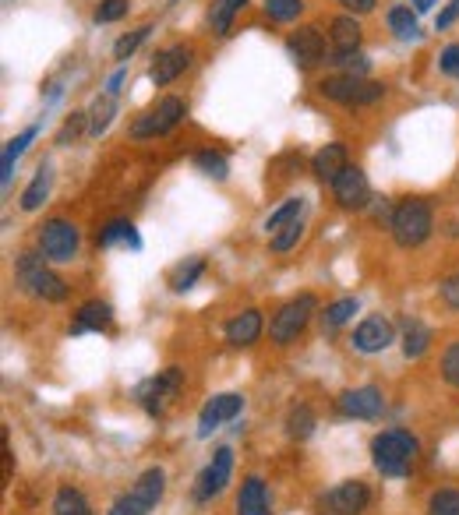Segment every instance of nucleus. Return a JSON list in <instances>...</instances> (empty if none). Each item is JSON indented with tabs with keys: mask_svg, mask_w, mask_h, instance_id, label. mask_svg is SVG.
Listing matches in <instances>:
<instances>
[{
	"mask_svg": "<svg viewBox=\"0 0 459 515\" xmlns=\"http://www.w3.org/2000/svg\"><path fill=\"white\" fill-rule=\"evenodd\" d=\"M241 410H244V396H237V392L212 396L209 403L202 406V413H198V438H209L212 431H219V424L241 417Z\"/></svg>",
	"mask_w": 459,
	"mask_h": 515,
	"instance_id": "obj_11",
	"label": "nucleus"
},
{
	"mask_svg": "<svg viewBox=\"0 0 459 515\" xmlns=\"http://www.w3.org/2000/svg\"><path fill=\"white\" fill-rule=\"evenodd\" d=\"M244 8V0H212L209 8V25L216 36H230V25H234V15Z\"/></svg>",
	"mask_w": 459,
	"mask_h": 515,
	"instance_id": "obj_27",
	"label": "nucleus"
},
{
	"mask_svg": "<svg viewBox=\"0 0 459 515\" xmlns=\"http://www.w3.org/2000/svg\"><path fill=\"white\" fill-rule=\"evenodd\" d=\"M149 32H152L149 25H142V29H135L131 36H121V39H117V46H113V57L121 60V64H128V57L145 43V39H149Z\"/></svg>",
	"mask_w": 459,
	"mask_h": 515,
	"instance_id": "obj_37",
	"label": "nucleus"
},
{
	"mask_svg": "<svg viewBox=\"0 0 459 515\" xmlns=\"http://www.w3.org/2000/svg\"><path fill=\"white\" fill-rule=\"evenodd\" d=\"M286 50H290L294 64H301V68H315L318 60H325V39L315 25H304V29H297L294 36L286 39Z\"/></svg>",
	"mask_w": 459,
	"mask_h": 515,
	"instance_id": "obj_17",
	"label": "nucleus"
},
{
	"mask_svg": "<svg viewBox=\"0 0 459 515\" xmlns=\"http://www.w3.org/2000/svg\"><path fill=\"white\" fill-rule=\"evenodd\" d=\"M195 166L205 173V177H212V180H226V173H230V163H226V156H223V152H212V149L198 152Z\"/></svg>",
	"mask_w": 459,
	"mask_h": 515,
	"instance_id": "obj_35",
	"label": "nucleus"
},
{
	"mask_svg": "<svg viewBox=\"0 0 459 515\" xmlns=\"http://www.w3.org/2000/svg\"><path fill=\"white\" fill-rule=\"evenodd\" d=\"M389 230L392 240L399 247H421L424 240L431 237V209L428 202L421 198H407V202H399L389 216Z\"/></svg>",
	"mask_w": 459,
	"mask_h": 515,
	"instance_id": "obj_3",
	"label": "nucleus"
},
{
	"mask_svg": "<svg viewBox=\"0 0 459 515\" xmlns=\"http://www.w3.org/2000/svg\"><path fill=\"white\" fill-rule=\"evenodd\" d=\"M286 434L294 441H308L311 434H315V413H311V406H294V410H290V417H286Z\"/></svg>",
	"mask_w": 459,
	"mask_h": 515,
	"instance_id": "obj_31",
	"label": "nucleus"
},
{
	"mask_svg": "<svg viewBox=\"0 0 459 515\" xmlns=\"http://www.w3.org/2000/svg\"><path fill=\"white\" fill-rule=\"evenodd\" d=\"M318 89H322L325 99H332V103L339 106H371L385 96L382 82H368V78L361 75H332L325 78Z\"/></svg>",
	"mask_w": 459,
	"mask_h": 515,
	"instance_id": "obj_4",
	"label": "nucleus"
},
{
	"mask_svg": "<svg viewBox=\"0 0 459 515\" xmlns=\"http://www.w3.org/2000/svg\"><path fill=\"white\" fill-rule=\"evenodd\" d=\"M131 0H99L96 8V25H110V22H121L128 15Z\"/></svg>",
	"mask_w": 459,
	"mask_h": 515,
	"instance_id": "obj_39",
	"label": "nucleus"
},
{
	"mask_svg": "<svg viewBox=\"0 0 459 515\" xmlns=\"http://www.w3.org/2000/svg\"><path fill=\"white\" fill-rule=\"evenodd\" d=\"M53 515H92V505L78 487H61L53 494Z\"/></svg>",
	"mask_w": 459,
	"mask_h": 515,
	"instance_id": "obj_26",
	"label": "nucleus"
},
{
	"mask_svg": "<svg viewBox=\"0 0 459 515\" xmlns=\"http://www.w3.org/2000/svg\"><path fill=\"white\" fill-rule=\"evenodd\" d=\"M202 272H205L202 258H188V262L177 265L174 276H170V290H174V293H188L191 286H195L198 279H202Z\"/></svg>",
	"mask_w": 459,
	"mask_h": 515,
	"instance_id": "obj_32",
	"label": "nucleus"
},
{
	"mask_svg": "<svg viewBox=\"0 0 459 515\" xmlns=\"http://www.w3.org/2000/svg\"><path fill=\"white\" fill-rule=\"evenodd\" d=\"M181 385H184V371H181V367H166L163 374L149 378L142 389H138V403H142L145 410L152 413V417H163V403L170 396H177V392H181Z\"/></svg>",
	"mask_w": 459,
	"mask_h": 515,
	"instance_id": "obj_9",
	"label": "nucleus"
},
{
	"mask_svg": "<svg viewBox=\"0 0 459 515\" xmlns=\"http://www.w3.org/2000/svg\"><path fill=\"white\" fill-rule=\"evenodd\" d=\"M438 68H442V75L459 78V43H449V46H445L442 57H438Z\"/></svg>",
	"mask_w": 459,
	"mask_h": 515,
	"instance_id": "obj_44",
	"label": "nucleus"
},
{
	"mask_svg": "<svg viewBox=\"0 0 459 515\" xmlns=\"http://www.w3.org/2000/svg\"><path fill=\"white\" fill-rule=\"evenodd\" d=\"M237 515H269V494L262 477H248L237 494Z\"/></svg>",
	"mask_w": 459,
	"mask_h": 515,
	"instance_id": "obj_22",
	"label": "nucleus"
},
{
	"mask_svg": "<svg viewBox=\"0 0 459 515\" xmlns=\"http://www.w3.org/2000/svg\"><path fill=\"white\" fill-rule=\"evenodd\" d=\"M332 195L343 209H364L371 202V187H368V177H364L357 166H347V170L339 173L332 180Z\"/></svg>",
	"mask_w": 459,
	"mask_h": 515,
	"instance_id": "obj_14",
	"label": "nucleus"
},
{
	"mask_svg": "<svg viewBox=\"0 0 459 515\" xmlns=\"http://www.w3.org/2000/svg\"><path fill=\"white\" fill-rule=\"evenodd\" d=\"M113 244L142 251V237H138L135 223H128V219H113V223H106L103 230H99V247H113Z\"/></svg>",
	"mask_w": 459,
	"mask_h": 515,
	"instance_id": "obj_23",
	"label": "nucleus"
},
{
	"mask_svg": "<svg viewBox=\"0 0 459 515\" xmlns=\"http://www.w3.org/2000/svg\"><path fill=\"white\" fill-rule=\"evenodd\" d=\"M389 29L396 32L399 39H417L421 29H417V15L410 8H392L389 11Z\"/></svg>",
	"mask_w": 459,
	"mask_h": 515,
	"instance_id": "obj_34",
	"label": "nucleus"
},
{
	"mask_svg": "<svg viewBox=\"0 0 459 515\" xmlns=\"http://www.w3.org/2000/svg\"><path fill=\"white\" fill-rule=\"evenodd\" d=\"M301 233H304V223H301V219H294V223L283 226V230L272 237V251H290V247L301 240Z\"/></svg>",
	"mask_w": 459,
	"mask_h": 515,
	"instance_id": "obj_40",
	"label": "nucleus"
},
{
	"mask_svg": "<svg viewBox=\"0 0 459 515\" xmlns=\"http://www.w3.org/2000/svg\"><path fill=\"white\" fill-rule=\"evenodd\" d=\"M184 113H188L184 99L166 96V99H159L156 106H149L142 117H135V124H131V135H135V138H163V135H170L177 124H181Z\"/></svg>",
	"mask_w": 459,
	"mask_h": 515,
	"instance_id": "obj_6",
	"label": "nucleus"
},
{
	"mask_svg": "<svg viewBox=\"0 0 459 515\" xmlns=\"http://www.w3.org/2000/svg\"><path fill=\"white\" fill-rule=\"evenodd\" d=\"M258 336H262V311H255V307L226 321V343L230 346H251L258 343Z\"/></svg>",
	"mask_w": 459,
	"mask_h": 515,
	"instance_id": "obj_18",
	"label": "nucleus"
},
{
	"mask_svg": "<svg viewBox=\"0 0 459 515\" xmlns=\"http://www.w3.org/2000/svg\"><path fill=\"white\" fill-rule=\"evenodd\" d=\"M435 4H438V0H414V11H417V15H424V11H431Z\"/></svg>",
	"mask_w": 459,
	"mask_h": 515,
	"instance_id": "obj_49",
	"label": "nucleus"
},
{
	"mask_svg": "<svg viewBox=\"0 0 459 515\" xmlns=\"http://www.w3.org/2000/svg\"><path fill=\"white\" fill-rule=\"evenodd\" d=\"M442 378L449 381L452 389H459V343H452L442 357Z\"/></svg>",
	"mask_w": 459,
	"mask_h": 515,
	"instance_id": "obj_43",
	"label": "nucleus"
},
{
	"mask_svg": "<svg viewBox=\"0 0 459 515\" xmlns=\"http://www.w3.org/2000/svg\"><path fill=\"white\" fill-rule=\"evenodd\" d=\"M332 60L336 57H347V53H357V46H361V25H357L354 15H343L332 22Z\"/></svg>",
	"mask_w": 459,
	"mask_h": 515,
	"instance_id": "obj_21",
	"label": "nucleus"
},
{
	"mask_svg": "<svg viewBox=\"0 0 459 515\" xmlns=\"http://www.w3.org/2000/svg\"><path fill=\"white\" fill-rule=\"evenodd\" d=\"M163 491H166V473L159 470V466H152V470H145L142 477L135 480V487H131L128 501L135 505L138 515H149L152 508L163 501Z\"/></svg>",
	"mask_w": 459,
	"mask_h": 515,
	"instance_id": "obj_16",
	"label": "nucleus"
},
{
	"mask_svg": "<svg viewBox=\"0 0 459 515\" xmlns=\"http://www.w3.org/2000/svg\"><path fill=\"white\" fill-rule=\"evenodd\" d=\"M315 311H318V300L311 297V293H301V297H294L290 304H283L276 314H272V321H269L272 343H279V346L294 343V339L304 332V325H308Z\"/></svg>",
	"mask_w": 459,
	"mask_h": 515,
	"instance_id": "obj_5",
	"label": "nucleus"
},
{
	"mask_svg": "<svg viewBox=\"0 0 459 515\" xmlns=\"http://www.w3.org/2000/svg\"><path fill=\"white\" fill-rule=\"evenodd\" d=\"M368 501H371L368 484H361V480H343V484H336L332 491L322 494L318 515H361L364 508H368Z\"/></svg>",
	"mask_w": 459,
	"mask_h": 515,
	"instance_id": "obj_8",
	"label": "nucleus"
},
{
	"mask_svg": "<svg viewBox=\"0 0 459 515\" xmlns=\"http://www.w3.org/2000/svg\"><path fill=\"white\" fill-rule=\"evenodd\" d=\"M230 473H234V452L230 448H216L212 452V463L202 470L195 487V498L198 501H212L216 494H223V487L230 484Z\"/></svg>",
	"mask_w": 459,
	"mask_h": 515,
	"instance_id": "obj_10",
	"label": "nucleus"
},
{
	"mask_svg": "<svg viewBox=\"0 0 459 515\" xmlns=\"http://www.w3.org/2000/svg\"><path fill=\"white\" fill-rule=\"evenodd\" d=\"M78 244H82V233L68 219H46L39 230V251L50 262H71L78 254Z\"/></svg>",
	"mask_w": 459,
	"mask_h": 515,
	"instance_id": "obj_7",
	"label": "nucleus"
},
{
	"mask_svg": "<svg viewBox=\"0 0 459 515\" xmlns=\"http://www.w3.org/2000/svg\"><path fill=\"white\" fill-rule=\"evenodd\" d=\"M191 68V46H166L152 57V68H149V78L152 85H170Z\"/></svg>",
	"mask_w": 459,
	"mask_h": 515,
	"instance_id": "obj_13",
	"label": "nucleus"
},
{
	"mask_svg": "<svg viewBox=\"0 0 459 515\" xmlns=\"http://www.w3.org/2000/svg\"><path fill=\"white\" fill-rule=\"evenodd\" d=\"M332 64H339L343 68V75H368V68H371V60L364 57V53H347V57H336Z\"/></svg>",
	"mask_w": 459,
	"mask_h": 515,
	"instance_id": "obj_42",
	"label": "nucleus"
},
{
	"mask_svg": "<svg viewBox=\"0 0 459 515\" xmlns=\"http://www.w3.org/2000/svg\"><path fill=\"white\" fill-rule=\"evenodd\" d=\"M110 325H113V307L106 300H89V304L78 307L71 332L75 336H82V332H106Z\"/></svg>",
	"mask_w": 459,
	"mask_h": 515,
	"instance_id": "obj_19",
	"label": "nucleus"
},
{
	"mask_svg": "<svg viewBox=\"0 0 459 515\" xmlns=\"http://www.w3.org/2000/svg\"><path fill=\"white\" fill-rule=\"evenodd\" d=\"M113 113H117V96H113V92L96 96V103H92L89 110V135H103L106 127H110Z\"/></svg>",
	"mask_w": 459,
	"mask_h": 515,
	"instance_id": "obj_28",
	"label": "nucleus"
},
{
	"mask_svg": "<svg viewBox=\"0 0 459 515\" xmlns=\"http://www.w3.org/2000/svg\"><path fill=\"white\" fill-rule=\"evenodd\" d=\"M110 515H138V512H135V505H131V501H128V494H124V498L113 501Z\"/></svg>",
	"mask_w": 459,
	"mask_h": 515,
	"instance_id": "obj_48",
	"label": "nucleus"
},
{
	"mask_svg": "<svg viewBox=\"0 0 459 515\" xmlns=\"http://www.w3.org/2000/svg\"><path fill=\"white\" fill-rule=\"evenodd\" d=\"M396 343V332H392V321L382 318V314H371L357 325L354 332V350L361 353H382Z\"/></svg>",
	"mask_w": 459,
	"mask_h": 515,
	"instance_id": "obj_15",
	"label": "nucleus"
},
{
	"mask_svg": "<svg viewBox=\"0 0 459 515\" xmlns=\"http://www.w3.org/2000/svg\"><path fill=\"white\" fill-rule=\"evenodd\" d=\"M339 4H343V8H347L350 15H371L378 0H339Z\"/></svg>",
	"mask_w": 459,
	"mask_h": 515,
	"instance_id": "obj_46",
	"label": "nucleus"
},
{
	"mask_svg": "<svg viewBox=\"0 0 459 515\" xmlns=\"http://www.w3.org/2000/svg\"><path fill=\"white\" fill-rule=\"evenodd\" d=\"M336 406H339V413H343V417H354V420H375V417H382L385 399H382V392H378L375 385H364V389H350V392H343Z\"/></svg>",
	"mask_w": 459,
	"mask_h": 515,
	"instance_id": "obj_12",
	"label": "nucleus"
},
{
	"mask_svg": "<svg viewBox=\"0 0 459 515\" xmlns=\"http://www.w3.org/2000/svg\"><path fill=\"white\" fill-rule=\"evenodd\" d=\"M428 515H459V491H435L428 498Z\"/></svg>",
	"mask_w": 459,
	"mask_h": 515,
	"instance_id": "obj_36",
	"label": "nucleus"
},
{
	"mask_svg": "<svg viewBox=\"0 0 459 515\" xmlns=\"http://www.w3.org/2000/svg\"><path fill=\"white\" fill-rule=\"evenodd\" d=\"M301 212H304L301 198H286V202L269 216V223H265V233H272V237H276V233L283 230V226H290L294 219H301Z\"/></svg>",
	"mask_w": 459,
	"mask_h": 515,
	"instance_id": "obj_33",
	"label": "nucleus"
},
{
	"mask_svg": "<svg viewBox=\"0 0 459 515\" xmlns=\"http://www.w3.org/2000/svg\"><path fill=\"white\" fill-rule=\"evenodd\" d=\"M357 307H361V304H357V297H343V300H336V304H329L322 311V329L325 332H336L339 325H347V321L354 318Z\"/></svg>",
	"mask_w": 459,
	"mask_h": 515,
	"instance_id": "obj_30",
	"label": "nucleus"
},
{
	"mask_svg": "<svg viewBox=\"0 0 459 515\" xmlns=\"http://www.w3.org/2000/svg\"><path fill=\"white\" fill-rule=\"evenodd\" d=\"M438 293H442V300L452 307V311H459V276H449L442 286H438Z\"/></svg>",
	"mask_w": 459,
	"mask_h": 515,
	"instance_id": "obj_45",
	"label": "nucleus"
},
{
	"mask_svg": "<svg viewBox=\"0 0 459 515\" xmlns=\"http://www.w3.org/2000/svg\"><path fill=\"white\" fill-rule=\"evenodd\" d=\"M32 138H36V127H29V131H22V135L8 142V149H4V156H0V184H11V173H15L18 156L29 149Z\"/></svg>",
	"mask_w": 459,
	"mask_h": 515,
	"instance_id": "obj_25",
	"label": "nucleus"
},
{
	"mask_svg": "<svg viewBox=\"0 0 459 515\" xmlns=\"http://www.w3.org/2000/svg\"><path fill=\"white\" fill-rule=\"evenodd\" d=\"M456 18H459V0H449V4H445L442 15L435 18V25H438V29H449V25L456 22Z\"/></svg>",
	"mask_w": 459,
	"mask_h": 515,
	"instance_id": "obj_47",
	"label": "nucleus"
},
{
	"mask_svg": "<svg viewBox=\"0 0 459 515\" xmlns=\"http://www.w3.org/2000/svg\"><path fill=\"white\" fill-rule=\"evenodd\" d=\"M311 170H315L318 180L332 184V180H336L339 173L347 170V149H343L339 142H329L325 149L315 152V159H311Z\"/></svg>",
	"mask_w": 459,
	"mask_h": 515,
	"instance_id": "obj_20",
	"label": "nucleus"
},
{
	"mask_svg": "<svg viewBox=\"0 0 459 515\" xmlns=\"http://www.w3.org/2000/svg\"><path fill=\"white\" fill-rule=\"evenodd\" d=\"M50 166H39L36 177H32V184L25 187V195H22V209L25 212H36L39 205L46 202V195H50Z\"/></svg>",
	"mask_w": 459,
	"mask_h": 515,
	"instance_id": "obj_29",
	"label": "nucleus"
},
{
	"mask_svg": "<svg viewBox=\"0 0 459 515\" xmlns=\"http://www.w3.org/2000/svg\"><path fill=\"white\" fill-rule=\"evenodd\" d=\"M85 124H89V113H71V117L64 120L61 135H57V145H68V142H75V138L85 131Z\"/></svg>",
	"mask_w": 459,
	"mask_h": 515,
	"instance_id": "obj_41",
	"label": "nucleus"
},
{
	"mask_svg": "<svg viewBox=\"0 0 459 515\" xmlns=\"http://www.w3.org/2000/svg\"><path fill=\"white\" fill-rule=\"evenodd\" d=\"M15 272H18V283H22V290L29 293V297H39V300H46V304H61V300L68 297L64 279L57 276V272L46 269V262L39 254L25 251L22 258H18Z\"/></svg>",
	"mask_w": 459,
	"mask_h": 515,
	"instance_id": "obj_2",
	"label": "nucleus"
},
{
	"mask_svg": "<svg viewBox=\"0 0 459 515\" xmlns=\"http://www.w3.org/2000/svg\"><path fill=\"white\" fill-rule=\"evenodd\" d=\"M428 346H431L428 325H424V321H417V318H410L407 325H403V357H407V360L424 357V353H428Z\"/></svg>",
	"mask_w": 459,
	"mask_h": 515,
	"instance_id": "obj_24",
	"label": "nucleus"
},
{
	"mask_svg": "<svg viewBox=\"0 0 459 515\" xmlns=\"http://www.w3.org/2000/svg\"><path fill=\"white\" fill-rule=\"evenodd\" d=\"M265 11H269L272 22H294L304 11L301 0H265Z\"/></svg>",
	"mask_w": 459,
	"mask_h": 515,
	"instance_id": "obj_38",
	"label": "nucleus"
},
{
	"mask_svg": "<svg viewBox=\"0 0 459 515\" xmlns=\"http://www.w3.org/2000/svg\"><path fill=\"white\" fill-rule=\"evenodd\" d=\"M417 452H421L417 438L410 431H399V427L382 431L371 441V463L382 477H407L417 463Z\"/></svg>",
	"mask_w": 459,
	"mask_h": 515,
	"instance_id": "obj_1",
	"label": "nucleus"
}]
</instances>
